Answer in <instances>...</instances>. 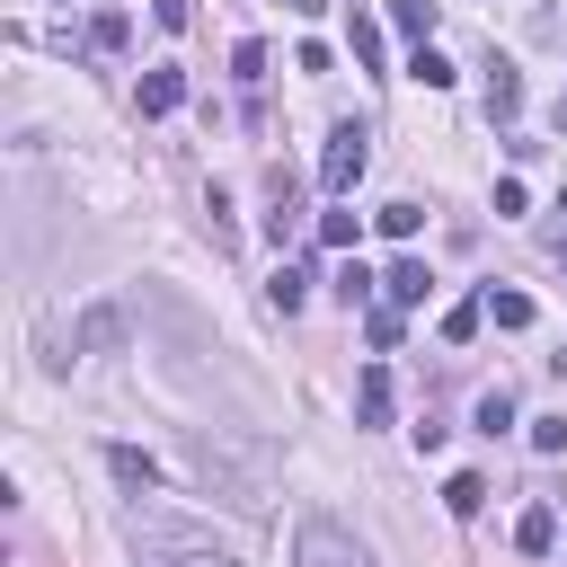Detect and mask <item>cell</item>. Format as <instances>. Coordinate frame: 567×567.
Instances as JSON below:
<instances>
[{
  "label": "cell",
  "instance_id": "cell-1",
  "mask_svg": "<svg viewBox=\"0 0 567 567\" xmlns=\"http://www.w3.org/2000/svg\"><path fill=\"white\" fill-rule=\"evenodd\" d=\"M133 540H142V567H239L230 549H213V540H195V532H177V523H159V514H142Z\"/></svg>",
  "mask_w": 567,
  "mask_h": 567
},
{
  "label": "cell",
  "instance_id": "cell-2",
  "mask_svg": "<svg viewBox=\"0 0 567 567\" xmlns=\"http://www.w3.org/2000/svg\"><path fill=\"white\" fill-rule=\"evenodd\" d=\"M292 567H372V549L346 532V523H328V514H310L301 532H292Z\"/></svg>",
  "mask_w": 567,
  "mask_h": 567
},
{
  "label": "cell",
  "instance_id": "cell-3",
  "mask_svg": "<svg viewBox=\"0 0 567 567\" xmlns=\"http://www.w3.org/2000/svg\"><path fill=\"white\" fill-rule=\"evenodd\" d=\"M363 168H372V133H363V124H337L328 151H319V186H328V195H354Z\"/></svg>",
  "mask_w": 567,
  "mask_h": 567
},
{
  "label": "cell",
  "instance_id": "cell-4",
  "mask_svg": "<svg viewBox=\"0 0 567 567\" xmlns=\"http://www.w3.org/2000/svg\"><path fill=\"white\" fill-rule=\"evenodd\" d=\"M62 346H71V354H115V346H124V310H115V301H89Z\"/></svg>",
  "mask_w": 567,
  "mask_h": 567
},
{
  "label": "cell",
  "instance_id": "cell-5",
  "mask_svg": "<svg viewBox=\"0 0 567 567\" xmlns=\"http://www.w3.org/2000/svg\"><path fill=\"white\" fill-rule=\"evenodd\" d=\"M186 461H195V478H204V487L221 478V452H213V443H195ZM230 496H239V514H266V487H257V478H230Z\"/></svg>",
  "mask_w": 567,
  "mask_h": 567
},
{
  "label": "cell",
  "instance_id": "cell-6",
  "mask_svg": "<svg viewBox=\"0 0 567 567\" xmlns=\"http://www.w3.org/2000/svg\"><path fill=\"white\" fill-rule=\"evenodd\" d=\"M106 470H115V487H133V496H151V487H159V461H151V452H133V443H106Z\"/></svg>",
  "mask_w": 567,
  "mask_h": 567
},
{
  "label": "cell",
  "instance_id": "cell-7",
  "mask_svg": "<svg viewBox=\"0 0 567 567\" xmlns=\"http://www.w3.org/2000/svg\"><path fill=\"white\" fill-rule=\"evenodd\" d=\"M425 284H434V275H425V257H399V266L381 275V292H390V310H416V301H425Z\"/></svg>",
  "mask_w": 567,
  "mask_h": 567
},
{
  "label": "cell",
  "instance_id": "cell-8",
  "mask_svg": "<svg viewBox=\"0 0 567 567\" xmlns=\"http://www.w3.org/2000/svg\"><path fill=\"white\" fill-rule=\"evenodd\" d=\"M514 549H523V558H549V549H558V514H549V505H523V523H514Z\"/></svg>",
  "mask_w": 567,
  "mask_h": 567
},
{
  "label": "cell",
  "instance_id": "cell-9",
  "mask_svg": "<svg viewBox=\"0 0 567 567\" xmlns=\"http://www.w3.org/2000/svg\"><path fill=\"white\" fill-rule=\"evenodd\" d=\"M186 106V71H142V115H177Z\"/></svg>",
  "mask_w": 567,
  "mask_h": 567
},
{
  "label": "cell",
  "instance_id": "cell-10",
  "mask_svg": "<svg viewBox=\"0 0 567 567\" xmlns=\"http://www.w3.org/2000/svg\"><path fill=\"white\" fill-rule=\"evenodd\" d=\"M487 115H496V124L523 115V80H514V62H487Z\"/></svg>",
  "mask_w": 567,
  "mask_h": 567
},
{
  "label": "cell",
  "instance_id": "cell-11",
  "mask_svg": "<svg viewBox=\"0 0 567 567\" xmlns=\"http://www.w3.org/2000/svg\"><path fill=\"white\" fill-rule=\"evenodd\" d=\"M124 44H133V18L124 9H97L89 18V53H124Z\"/></svg>",
  "mask_w": 567,
  "mask_h": 567
},
{
  "label": "cell",
  "instance_id": "cell-12",
  "mask_svg": "<svg viewBox=\"0 0 567 567\" xmlns=\"http://www.w3.org/2000/svg\"><path fill=\"white\" fill-rule=\"evenodd\" d=\"M354 416H363V425H381V416H390V372H381V363L354 381Z\"/></svg>",
  "mask_w": 567,
  "mask_h": 567
},
{
  "label": "cell",
  "instance_id": "cell-13",
  "mask_svg": "<svg viewBox=\"0 0 567 567\" xmlns=\"http://www.w3.org/2000/svg\"><path fill=\"white\" fill-rule=\"evenodd\" d=\"M390 27L416 35V44H434V0H390Z\"/></svg>",
  "mask_w": 567,
  "mask_h": 567
},
{
  "label": "cell",
  "instance_id": "cell-14",
  "mask_svg": "<svg viewBox=\"0 0 567 567\" xmlns=\"http://www.w3.org/2000/svg\"><path fill=\"white\" fill-rule=\"evenodd\" d=\"M372 284H381V275H372L363 257H346V266H337V301H346V310H363V301H372Z\"/></svg>",
  "mask_w": 567,
  "mask_h": 567
},
{
  "label": "cell",
  "instance_id": "cell-15",
  "mask_svg": "<svg viewBox=\"0 0 567 567\" xmlns=\"http://www.w3.org/2000/svg\"><path fill=\"white\" fill-rule=\"evenodd\" d=\"M478 319H487V301H452V310H443V346H470Z\"/></svg>",
  "mask_w": 567,
  "mask_h": 567
},
{
  "label": "cell",
  "instance_id": "cell-16",
  "mask_svg": "<svg viewBox=\"0 0 567 567\" xmlns=\"http://www.w3.org/2000/svg\"><path fill=\"white\" fill-rule=\"evenodd\" d=\"M443 505H452V514H461V523H470V514H478V505H487V478H478V470H461V478H452V487H443Z\"/></svg>",
  "mask_w": 567,
  "mask_h": 567
},
{
  "label": "cell",
  "instance_id": "cell-17",
  "mask_svg": "<svg viewBox=\"0 0 567 567\" xmlns=\"http://www.w3.org/2000/svg\"><path fill=\"white\" fill-rule=\"evenodd\" d=\"M487 319L496 328H532V292H487Z\"/></svg>",
  "mask_w": 567,
  "mask_h": 567
},
{
  "label": "cell",
  "instance_id": "cell-18",
  "mask_svg": "<svg viewBox=\"0 0 567 567\" xmlns=\"http://www.w3.org/2000/svg\"><path fill=\"white\" fill-rule=\"evenodd\" d=\"M408 80H425V89H452V62H443L434 44H416V62H408Z\"/></svg>",
  "mask_w": 567,
  "mask_h": 567
},
{
  "label": "cell",
  "instance_id": "cell-19",
  "mask_svg": "<svg viewBox=\"0 0 567 567\" xmlns=\"http://www.w3.org/2000/svg\"><path fill=\"white\" fill-rule=\"evenodd\" d=\"M372 221H381V230H390V239H416V221H425V213H416V204H381V213H372Z\"/></svg>",
  "mask_w": 567,
  "mask_h": 567
},
{
  "label": "cell",
  "instance_id": "cell-20",
  "mask_svg": "<svg viewBox=\"0 0 567 567\" xmlns=\"http://www.w3.org/2000/svg\"><path fill=\"white\" fill-rule=\"evenodd\" d=\"M354 230H363L354 213H319V248H354Z\"/></svg>",
  "mask_w": 567,
  "mask_h": 567
},
{
  "label": "cell",
  "instance_id": "cell-21",
  "mask_svg": "<svg viewBox=\"0 0 567 567\" xmlns=\"http://www.w3.org/2000/svg\"><path fill=\"white\" fill-rule=\"evenodd\" d=\"M266 292H275V310H301V292H310V275H301V266H284V275H275Z\"/></svg>",
  "mask_w": 567,
  "mask_h": 567
},
{
  "label": "cell",
  "instance_id": "cell-22",
  "mask_svg": "<svg viewBox=\"0 0 567 567\" xmlns=\"http://www.w3.org/2000/svg\"><path fill=\"white\" fill-rule=\"evenodd\" d=\"M363 346L390 354V346H399V310H372V319H363Z\"/></svg>",
  "mask_w": 567,
  "mask_h": 567
},
{
  "label": "cell",
  "instance_id": "cell-23",
  "mask_svg": "<svg viewBox=\"0 0 567 567\" xmlns=\"http://www.w3.org/2000/svg\"><path fill=\"white\" fill-rule=\"evenodd\" d=\"M505 425H514V399L487 390V399H478V434H505Z\"/></svg>",
  "mask_w": 567,
  "mask_h": 567
},
{
  "label": "cell",
  "instance_id": "cell-24",
  "mask_svg": "<svg viewBox=\"0 0 567 567\" xmlns=\"http://www.w3.org/2000/svg\"><path fill=\"white\" fill-rule=\"evenodd\" d=\"M230 71H239V80H266V44H257V35H248V44H230Z\"/></svg>",
  "mask_w": 567,
  "mask_h": 567
},
{
  "label": "cell",
  "instance_id": "cell-25",
  "mask_svg": "<svg viewBox=\"0 0 567 567\" xmlns=\"http://www.w3.org/2000/svg\"><path fill=\"white\" fill-rule=\"evenodd\" d=\"M532 452H567V416H532Z\"/></svg>",
  "mask_w": 567,
  "mask_h": 567
},
{
  "label": "cell",
  "instance_id": "cell-26",
  "mask_svg": "<svg viewBox=\"0 0 567 567\" xmlns=\"http://www.w3.org/2000/svg\"><path fill=\"white\" fill-rule=\"evenodd\" d=\"M151 18H159V27H168V35H177V27H186V18H195V0H151Z\"/></svg>",
  "mask_w": 567,
  "mask_h": 567
},
{
  "label": "cell",
  "instance_id": "cell-27",
  "mask_svg": "<svg viewBox=\"0 0 567 567\" xmlns=\"http://www.w3.org/2000/svg\"><path fill=\"white\" fill-rule=\"evenodd\" d=\"M292 9H301V18H319V9H328V0H292Z\"/></svg>",
  "mask_w": 567,
  "mask_h": 567
},
{
  "label": "cell",
  "instance_id": "cell-28",
  "mask_svg": "<svg viewBox=\"0 0 567 567\" xmlns=\"http://www.w3.org/2000/svg\"><path fill=\"white\" fill-rule=\"evenodd\" d=\"M558 115H567V97H558Z\"/></svg>",
  "mask_w": 567,
  "mask_h": 567
}]
</instances>
